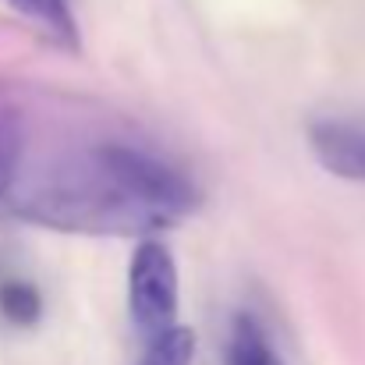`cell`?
<instances>
[{
    "mask_svg": "<svg viewBox=\"0 0 365 365\" xmlns=\"http://www.w3.org/2000/svg\"><path fill=\"white\" fill-rule=\"evenodd\" d=\"M21 167V124L11 110H0V202L14 188Z\"/></svg>",
    "mask_w": 365,
    "mask_h": 365,
    "instance_id": "ba28073f",
    "label": "cell"
},
{
    "mask_svg": "<svg viewBox=\"0 0 365 365\" xmlns=\"http://www.w3.org/2000/svg\"><path fill=\"white\" fill-rule=\"evenodd\" d=\"M0 312L14 327H32L43 316V298L25 280H4L0 284Z\"/></svg>",
    "mask_w": 365,
    "mask_h": 365,
    "instance_id": "52a82bcc",
    "label": "cell"
},
{
    "mask_svg": "<svg viewBox=\"0 0 365 365\" xmlns=\"http://www.w3.org/2000/svg\"><path fill=\"white\" fill-rule=\"evenodd\" d=\"M178 262L163 242H142L128 266V312L142 337H153L178 323Z\"/></svg>",
    "mask_w": 365,
    "mask_h": 365,
    "instance_id": "7a4b0ae2",
    "label": "cell"
},
{
    "mask_svg": "<svg viewBox=\"0 0 365 365\" xmlns=\"http://www.w3.org/2000/svg\"><path fill=\"white\" fill-rule=\"evenodd\" d=\"M18 14H25L29 21H36L39 29H46L53 39L75 46L78 43V25H75V11L71 0H7Z\"/></svg>",
    "mask_w": 365,
    "mask_h": 365,
    "instance_id": "5b68a950",
    "label": "cell"
},
{
    "mask_svg": "<svg viewBox=\"0 0 365 365\" xmlns=\"http://www.w3.org/2000/svg\"><path fill=\"white\" fill-rule=\"evenodd\" d=\"M312 153L319 163L348 181H365V131L341 121H316L309 128Z\"/></svg>",
    "mask_w": 365,
    "mask_h": 365,
    "instance_id": "3957f363",
    "label": "cell"
},
{
    "mask_svg": "<svg viewBox=\"0 0 365 365\" xmlns=\"http://www.w3.org/2000/svg\"><path fill=\"white\" fill-rule=\"evenodd\" d=\"M224 365H280L262 327L255 323V316H248V312L235 316L231 334H227V348H224Z\"/></svg>",
    "mask_w": 365,
    "mask_h": 365,
    "instance_id": "277c9868",
    "label": "cell"
},
{
    "mask_svg": "<svg viewBox=\"0 0 365 365\" xmlns=\"http://www.w3.org/2000/svg\"><path fill=\"white\" fill-rule=\"evenodd\" d=\"M195 185L135 145H100L86 156L75 178H61L36 206L39 220L71 227H163L195 213Z\"/></svg>",
    "mask_w": 365,
    "mask_h": 365,
    "instance_id": "6da1fadb",
    "label": "cell"
},
{
    "mask_svg": "<svg viewBox=\"0 0 365 365\" xmlns=\"http://www.w3.org/2000/svg\"><path fill=\"white\" fill-rule=\"evenodd\" d=\"M195 359V334L181 323H170L167 330L145 337V351L138 365H192Z\"/></svg>",
    "mask_w": 365,
    "mask_h": 365,
    "instance_id": "8992f818",
    "label": "cell"
}]
</instances>
